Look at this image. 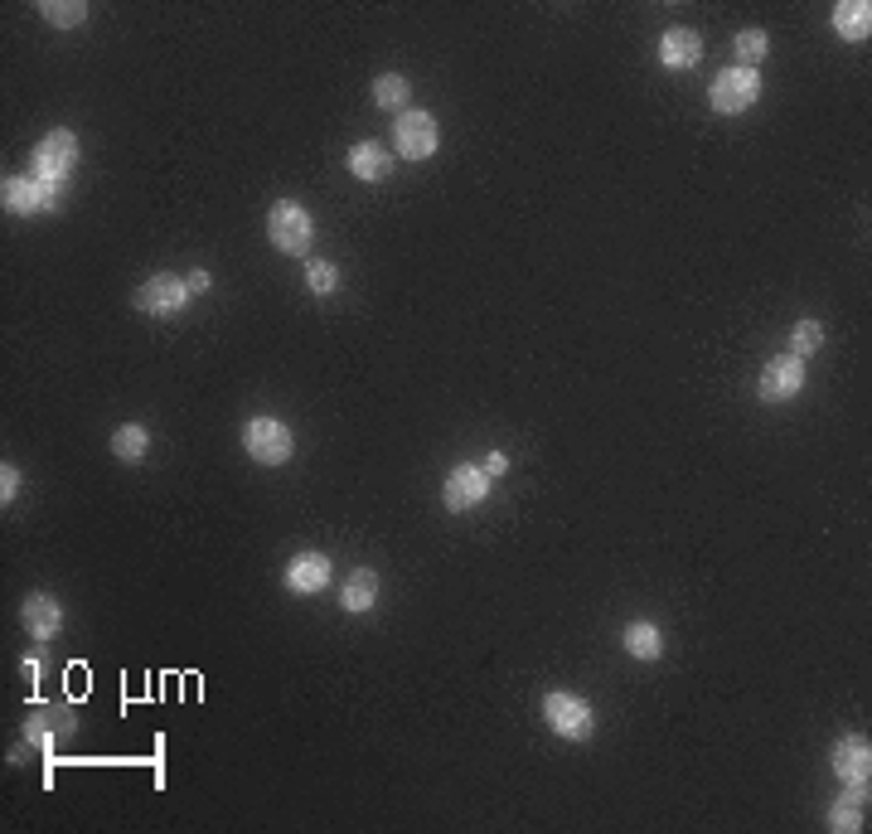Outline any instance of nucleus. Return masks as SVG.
I'll return each instance as SVG.
<instances>
[{
  "mask_svg": "<svg viewBox=\"0 0 872 834\" xmlns=\"http://www.w3.org/2000/svg\"><path fill=\"white\" fill-rule=\"evenodd\" d=\"M330 582V558L325 554H297L287 563V587L297 597H311V592H321V587Z\"/></svg>",
  "mask_w": 872,
  "mask_h": 834,
  "instance_id": "obj_12",
  "label": "nucleus"
},
{
  "mask_svg": "<svg viewBox=\"0 0 872 834\" xmlns=\"http://www.w3.org/2000/svg\"><path fill=\"white\" fill-rule=\"evenodd\" d=\"M73 165H78V137H73L68 127L49 131V137L34 146V180H44V185L58 190V180H68Z\"/></svg>",
  "mask_w": 872,
  "mask_h": 834,
  "instance_id": "obj_2",
  "label": "nucleus"
},
{
  "mask_svg": "<svg viewBox=\"0 0 872 834\" xmlns=\"http://www.w3.org/2000/svg\"><path fill=\"white\" fill-rule=\"evenodd\" d=\"M54 185H44V180H6V190H0V200L6 209H15V214H40V209L54 204Z\"/></svg>",
  "mask_w": 872,
  "mask_h": 834,
  "instance_id": "obj_13",
  "label": "nucleus"
},
{
  "mask_svg": "<svg viewBox=\"0 0 872 834\" xmlns=\"http://www.w3.org/2000/svg\"><path fill=\"white\" fill-rule=\"evenodd\" d=\"M819 345H825V325H819V321H800V325L790 330V354H795V360L815 354Z\"/></svg>",
  "mask_w": 872,
  "mask_h": 834,
  "instance_id": "obj_23",
  "label": "nucleus"
},
{
  "mask_svg": "<svg viewBox=\"0 0 872 834\" xmlns=\"http://www.w3.org/2000/svg\"><path fill=\"white\" fill-rule=\"evenodd\" d=\"M243 447H248V457L262 461V466H287L291 461V432H287V423H277V417H252L248 432H243Z\"/></svg>",
  "mask_w": 872,
  "mask_h": 834,
  "instance_id": "obj_6",
  "label": "nucleus"
},
{
  "mask_svg": "<svg viewBox=\"0 0 872 834\" xmlns=\"http://www.w3.org/2000/svg\"><path fill=\"white\" fill-rule=\"evenodd\" d=\"M712 107H718L722 117H736V113H746V107L761 97V73L756 68H722L718 78H712Z\"/></svg>",
  "mask_w": 872,
  "mask_h": 834,
  "instance_id": "obj_3",
  "label": "nucleus"
},
{
  "mask_svg": "<svg viewBox=\"0 0 872 834\" xmlns=\"http://www.w3.org/2000/svg\"><path fill=\"white\" fill-rule=\"evenodd\" d=\"M392 146H398V161H427V156H437L441 131L427 113H398V121H392Z\"/></svg>",
  "mask_w": 872,
  "mask_h": 834,
  "instance_id": "obj_5",
  "label": "nucleus"
},
{
  "mask_svg": "<svg viewBox=\"0 0 872 834\" xmlns=\"http://www.w3.org/2000/svg\"><path fill=\"white\" fill-rule=\"evenodd\" d=\"M20 495V471H15V466H0V500H6V505H10V500H15Z\"/></svg>",
  "mask_w": 872,
  "mask_h": 834,
  "instance_id": "obj_26",
  "label": "nucleus"
},
{
  "mask_svg": "<svg viewBox=\"0 0 872 834\" xmlns=\"http://www.w3.org/2000/svg\"><path fill=\"white\" fill-rule=\"evenodd\" d=\"M485 495H489V475L481 471V466H456V471L446 475V485H441V505H446L451 514L475 510Z\"/></svg>",
  "mask_w": 872,
  "mask_h": 834,
  "instance_id": "obj_8",
  "label": "nucleus"
},
{
  "mask_svg": "<svg viewBox=\"0 0 872 834\" xmlns=\"http://www.w3.org/2000/svg\"><path fill=\"white\" fill-rule=\"evenodd\" d=\"M766 54H771L766 30H742V34H736V58H742V68H756Z\"/></svg>",
  "mask_w": 872,
  "mask_h": 834,
  "instance_id": "obj_22",
  "label": "nucleus"
},
{
  "mask_svg": "<svg viewBox=\"0 0 872 834\" xmlns=\"http://www.w3.org/2000/svg\"><path fill=\"white\" fill-rule=\"evenodd\" d=\"M408 97H412V88H408V78H402V73H384V78H374V103L388 107V113L408 107Z\"/></svg>",
  "mask_w": 872,
  "mask_h": 834,
  "instance_id": "obj_21",
  "label": "nucleus"
},
{
  "mask_svg": "<svg viewBox=\"0 0 872 834\" xmlns=\"http://www.w3.org/2000/svg\"><path fill=\"white\" fill-rule=\"evenodd\" d=\"M543 718H548V728L558 733V738H568V742L592 738V728H596L592 704H582L577 694H548L543 698Z\"/></svg>",
  "mask_w": 872,
  "mask_h": 834,
  "instance_id": "obj_4",
  "label": "nucleus"
},
{
  "mask_svg": "<svg viewBox=\"0 0 872 834\" xmlns=\"http://www.w3.org/2000/svg\"><path fill=\"white\" fill-rule=\"evenodd\" d=\"M146 447H151V432H146L141 423H127V427H117V432H112V457L127 461V466L146 461Z\"/></svg>",
  "mask_w": 872,
  "mask_h": 834,
  "instance_id": "obj_19",
  "label": "nucleus"
},
{
  "mask_svg": "<svg viewBox=\"0 0 872 834\" xmlns=\"http://www.w3.org/2000/svg\"><path fill=\"white\" fill-rule=\"evenodd\" d=\"M761 398L766 403H785L795 398L805 388V360H795V354H776V360L761 370Z\"/></svg>",
  "mask_w": 872,
  "mask_h": 834,
  "instance_id": "obj_9",
  "label": "nucleus"
},
{
  "mask_svg": "<svg viewBox=\"0 0 872 834\" xmlns=\"http://www.w3.org/2000/svg\"><path fill=\"white\" fill-rule=\"evenodd\" d=\"M305 287H311L315 297H325V291H335V287H340V272H335V263H321V257H311V263H305Z\"/></svg>",
  "mask_w": 872,
  "mask_h": 834,
  "instance_id": "obj_24",
  "label": "nucleus"
},
{
  "mask_svg": "<svg viewBox=\"0 0 872 834\" xmlns=\"http://www.w3.org/2000/svg\"><path fill=\"white\" fill-rule=\"evenodd\" d=\"M267 238H272L277 253L301 257L305 248H311V238H315V224H311V214H305L297 200H277L272 209H267Z\"/></svg>",
  "mask_w": 872,
  "mask_h": 834,
  "instance_id": "obj_1",
  "label": "nucleus"
},
{
  "mask_svg": "<svg viewBox=\"0 0 872 834\" xmlns=\"http://www.w3.org/2000/svg\"><path fill=\"white\" fill-rule=\"evenodd\" d=\"M698 58H703V40H698L693 30H669L665 40H659V64H665L669 73L698 68Z\"/></svg>",
  "mask_w": 872,
  "mask_h": 834,
  "instance_id": "obj_14",
  "label": "nucleus"
},
{
  "mask_svg": "<svg viewBox=\"0 0 872 834\" xmlns=\"http://www.w3.org/2000/svg\"><path fill=\"white\" fill-rule=\"evenodd\" d=\"M833 30H839L849 44L868 40L872 34V6L868 0H839V6H833Z\"/></svg>",
  "mask_w": 872,
  "mask_h": 834,
  "instance_id": "obj_16",
  "label": "nucleus"
},
{
  "mask_svg": "<svg viewBox=\"0 0 872 834\" xmlns=\"http://www.w3.org/2000/svg\"><path fill=\"white\" fill-rule=\"evenodd\" d=\"M625 650H631L635 660H655L659 650H665V635H659V626L635 621V626H625Z\"/></svg>",
  "mask_w": 872,
  "mask_h": 834,
  "instance_id": "obj_20",
  "label": "nucleus"
},
{
  "mask_svg": "<svg viewBox=\"0 0 872 834\" xmlns=\"http://www.w3.org/2000/svg\"><path fill=\"white\" fill-rule=\"evenodd\" d=\"M49 24H58V30H73V24L88 20V6H68V0H54V6H40Z\"/></svg>",
  "mask_w": 872,
  "mask_h": 834,
  "instance_id": "obj_25",
  "label": "nucleus"
},
{
  "mask_svg": "<svg viewBox=\"0 0 872 834\" xmlns=\"http://www.w3.org/2000/svg\"><path fill=\"white\" fill-rule=\"evenodd\" d=\"M184 287H190V297H200V291H208V287H214V277H208L204 267H194V272L184 277Z\"/></svg>",
  "mask_w": 872,
  "mask_h": 834,
  "instance_id": "obj_28",
  "label": "nucleus"
},
{
  "mask_svg": "<svg viewBox=\"0 0 872 834\" xmlns=\"http://www.w3.org/2000/svg\"><path fill=\"white\" fill-rule=\"evenodd\" d=\"M184 306H190V287H184V277L161 272V277H151V281H141V287H137V311H146V316H180Z\"/></svg>",
  "mask_w": 872,
  "mask_h": 834,
  "instance_id": "obj_7",
  "label": "nucleus"
},
{
  "mask_svg": "<svg viewBox=\"0 0 872 834\" xmlns=\"http://www.w3.org/2000/svg\"><path fill=\"white\" fill-rule=\"evenodd\" d=\"M345 165H349V175H354V180H364V185H374V180H384L388 170H392V156H388V146L359 141V146H349Z\"/></svg>",
  "mask_w": 872,
  "mask_h": 834,
  "instance_id": "obj_15",
  "label": "nucleus"
},
{
  "mask_svg": "<svg viewBox=\"0 0 872 834\" xmlns=\"http://www.w3.org/2000/svg\"><path fill=\"white\" fill-rule=\"evenodd\" d=\"M833 777L843 781V787H868V777H872V747H868V738H839L833 742Z\"/></svg>",
  "mask_w": 872,
  "mask_h": 834,
  "instance_id": "obj_10",
  "label": "nucleus"
},
{
  "mask_svg": "<svg viewBox=\"0 0 872 834\" xmlns=\"http://www.w3.org/2000/svg\"><path fill=\"white\" fill-rule=\"evenodd\" d=\"M345 611H354V617H364V611H374V602H378V573L374 568H359L354 578L345 582Z\"/></svg>",
  "mask_w": 872,
  "mask_h": 834,
  "instance_id": "obj_17",
  "label": "nucleus"
},
{
  "mask_svg": "<svg viewBox=\"0 0 872 834\" xmlns=\"http://www.w3.org/2000/svg\"><path fill=\"white\" fill-rule=\"evenodd\" d=\"M863 805H868V787H843L839 805L829 811V830H863Z\"/></svg>",
  "mask_w": 872,
  "mask_h": 834,
  "instance_id": "obj_18",
  "label": "nucleus"
},
{
  "mask_svg": "<svg viewBox=\"0 0 872 834\" xmlns=\"http://www.w3.org/2000/svg\"><path fill=\"white\" fill-rule=\"evenodd\" d=\"M20 621H24V631H30L34 641L49 645L58 635V626H64V607H58L49 592H30V597H24V607H20Z\"/></svg>",
  "mask_w": 872,
  "mask_h": 834,
  "instance_id": "obj_11",
  "label": "nucleus"
},
{
  "mask_svg": "<svg viewBox=\"0 0 872 834\" xmlns=\"http://www.w3.org/2000/svg\"><path fill=\"white\" fill-rule=\"evenodd\" d=\"M481 471L489 475V481H495V475H505V471H509V457H505V451H489V457H485V466H481Z\"/></svg>",
  "mask_w": 872,
  "mask_h": 834,
  "instance_id": "obj_27",
  "label": "nucleus"
}]
</instances>
